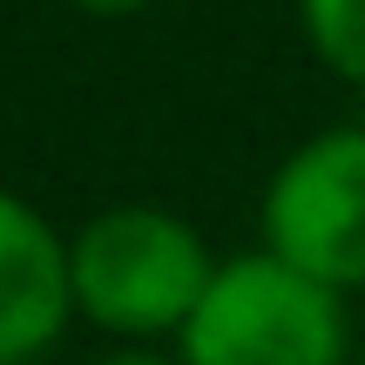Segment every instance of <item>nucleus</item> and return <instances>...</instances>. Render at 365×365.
Returning a JSON list of instances; mask_svg holds the SVG:
<instances>
[{"instance_id":"obj_5","label":"nucleus","mask_w":365,"mask_h":365,"mask_svg":"<svg viewBox=\"0 0 365 365\" xmlns=\"http://www.w3.org/2000/svg\"><path fill=\"white\" fill-rule=\"evenodd\" d=\"M298 27L331 75L365 88V0H298Z\"/></svg>"},{"instance_id":"obj_9","label":"nucleus","mask_w":365,"mask_h":365,"mask_svg":"<svg viewBox=\"0 0 365 365\" xmlns=\"http://www.w3.org/2000/svg\"><path fill=\"white\" fill-rule=\"evenodd\" d=\"M359 365H365V352H359Z\"/></svg>"},{"instance_id":"obj_2","label":"nucleus","mask_w":365,"mask_h":365,"mask_svg":"<svg viewBox=\"0 0 365 365\" xmlns=\"http://www.w3.org/2000/svg\"><path fill=\"white\" fill-rule=\"evenodd\" d=\"M182 365H359L345 291L304 277L277 250L223 257L176 331Z\"/></svg>"},{"instance_id":"obj_8","label":"nucleus","mask_w":365,"mask_h":365,"mask_svg":"<svg viewBox=\"0 0 365 365\" xmlns=\"http://www.w3.org/2000/svg\"><path fill=\"white\" fill-rule=\"evenodd\" d=\"M0 365H21V359H0Z\"/></svg>"},{"instance_id":"obj_3","label":"nucleus","mask_w":365,"mask_h":365,"mask_svg":"<svg viewBox=\"0 0 365 365\" xmlns=\"http://www.w3.org/2000/svg\"><path fill=\"white\" fill-rule=\"evenodd\" d=\"M264 250L331 291H365V122L318 129L264 190Z\"/></svg>"},{"instance_id":"obj_4","label":"nucleus","mask_w":365,"mask_h":365,"mask_svg":"<svg viewBox=\"0 0 365 365\" xmlns=\"http://www.w3.org/2000/svg\"><path fill=\"white\" fill-rule=\"evenodd\" d=\"M75 318V277H68V237L27 203L0 190V359L34 365Z\"/></svg>"},{"instance_id":"obj_6","label":"nucleus","mask_w":365,"mask_h":365,"mask_svg":"<svg viewBox=\"0 0 365 365\" xmlns=\"http://www.w3.org/2000/svg\"><path fill=\"white\" fill-rule=\"evenodd\" d=\"M95 365H182V359H163V352H149V345H122V352H108Z\"/></svg>"},{"instance_id":"obj_7","label":"nucleus","mask_w":365,"mask_h":365,"mask_svg":"<svg viewBox=\"0 0 365 365\" xmlns=\"http://www.w3.org/2000/svg\"><path fill=\"white\" fill-rule=\"evenodd\" d=\"M68 7H81V14H102V21H115V14H135V7H149V0H68Z\"/></svg>"},{"instance_id":"obj_1","label":"nucleus","mask_w":365,"mask_h":365,"mask_svg":"<svg viewBox=\"0 0 365 365\" xmlns=\"http://www.w3.org/2000/svg\"><path fill=\"white\" fill-rule=\"evenodd\" d=\"M68 277H75V318L149 345L182 331V318L217 277V257L196 237V223L156 203H115L68 237Z\"/></svg>"}]
</instances>
